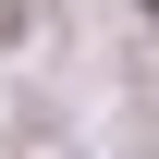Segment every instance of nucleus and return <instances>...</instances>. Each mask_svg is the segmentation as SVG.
<instances>
[{
  "instance_id": "2",
  "label": "nucleus",
  "mask_w": 159,
  "mask_h": 159,
  "mask_svg": "<svg viewBox=\"0 0 159 159\" xmlns=\"http://www.w3.org/2000/svg\"><path fill=\"white\" fill-rule=\"evenodd\" d=\"M147 12H159V0H147Z\"/></svg>"
},
{
  "instance_id": "1",
  "label": "nucleus",
  "mask_w": 159,
  "mask_h": 159,
  "mask_svg": "<svg viewBox=\"0 0 159 159\" xmlns=\"http://www.w3.org/2000/svg\"><path fill=\"white\" fill-rule=\"evenodd\" d=\"M12 25H25V0H0V37H12Z\"/></svg>"
}]
</instances>
